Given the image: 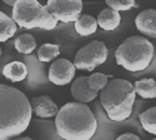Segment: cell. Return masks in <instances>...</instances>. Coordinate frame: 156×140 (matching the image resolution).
Segmentation results:
<instances>
[{"label":"cell","instance_id":"cell-1","mask_svg":"<svg viewBox=\"0 0 156 140\" xmlns=\"http://www.w3.org/2000/svg\"><path fill=\"white\" fill-rule=\"evenodd\" d=\"M31 101L19 89L0 85V140L21 135L31 120Z\"/></svg>","mask_w":156,"mask_h":140},{"label":"cell","instance_id":"cell-2","mask_svg":"<svg viewBox=\"0 0 156 140\" xmlns=\"http://www.w3.org/2000/svg\"><path fill=\"white\" fill-rule=\"evenodd\" d=\"M55 129L62 140H91L98 130V120L86 104L68 103L55 117Z\"/></svg>","mask_w":156,"mask_h":140},{"label":"cell","instance_id":"cell-3","mask_svg":"<svg viewBox=\"0 0 156 140\" xmlns=\"http://www.w3.org/2000/svg\"><path fill=\"white\" fill-rule=\"evenodd\" d=\"M100 103L111 121H125L130 118L135 104L136 92L129 80L112 79L100 92Z\"/></svg>","mask_w":156,"mask_h":140},{"label":"cell","instance_id":"cell-4","mask_svg":"<svg viewBox=\"0 0 156 140\" xmlns=\"http://www.w3.org/2000/svg\"><path fill=\"white\" fill-rule=\"evenodd\" d=\"M154 45L146 38L133 35L125 39L115 52L118 65L131 73L145 70L152 61Z\"/></svg>","mask_w":156,"mask_h":140},{"label":"cell","instance_id":"cell-5","mask_svg":"<svg viewBox=\"0 0 156 140\" xmlns=\"http://www.w3.org/2000/svg\"><path fill=\"white\" fill-rule=\"evenodd\" d=\"M12 19L24 29L53 30L56 28L58 20L50 14L46 5H41L36 0H16L12 8Z\"/></svg>","mask_w":156,"mask_h":140},{"label":"cell","instance_id":"cell-6","mask_svg":"<svg viewBox=\"0 0 156 140\" xmlns=\"http://www.w3.org/2000/svg\"><path fill=\"white\" fill-rule=\"evenodd\" d=\"M109 56V50L100 40H93L83 46L75 55L74 65L79 70L93 71L99 65L104 64Z\"/></svg>","mask_w":156,"mask_h":140},{"label":"cell","instance_id":"cell-7","mask_svg":"<svg viewBox=\"0 0 156 140\" xmlns=\"http://www.w3.org/2000/svg\"><path fill=\"white\" fill-rule=\"evenodd\" d=\"M46 6L50 14L61 23H75L83 11V2L80 0H49Z\"/></svg>","mask_w":156,"mask_h":140},{"label":"cell","instance_id":"cell-8","mask_svg":"<svg viewBox=\"0 0 156 140\" xmlns=\"http://www.w3.org/2000/svg\"><path fill=\"white\" fill-rule=\"evenodd\" d=\"M76 68L68 59H59L53 61L49 68V80L55 85H68L75 79Z\"/></svg>","mask_w":156,"mask_h":140},{"label":"cell","instance_id":"cell-9","mask_svg":"<svg viewBox=\"0 0 156 140\" xmlns=\"http://www.w3.org/2000/svg\"><path fill=\"white\" fill-rule=\"evenodd\" d=\"M89 76H79L73 81L71 85V95L76 100V103L81 104H87L90 101H93L99 93L93 90L89 85Z\"/></svg>","mask_w":156,"mask_h":140},{"label":"cell","instance_id":"cell-10","mask_svg":"<svg viewBox=\"0 0 156 140\" xmlns=\"http://www.w3.org/2000/svg\"><path fill=\"white\" fill-rule=\"evenodd\" d=\"M136 29L147 38H156V9H146L139 13L135 19Z\"/></svg>","mask_w":156,"mask_h":140},{"label":"cell","instance_id":"cell-11","mask_svg":"<svg viewBox=\"0 0 156 140\" xmlns=\"http://www.w3.org/2000/svg\"><path fill=\"white\" fill-rule=\"evenodd\" d=\"M31 106H33V111L35 113V115L39 118H44V119L56 117L60 110L58 105L53 101V99L48 95L33 98Z\"/></svg>","mask_w":156,"mask_h":140},{"label":"cell","instance_id":"cell-12","mask_svg":"<svg viewBox=\"0 0 156 140\" xmlns=\"http://www.w3.org/2000/svg\"><path fill=\"white\" fill-rule=\"evenodd\" d=\"M121 16L120 13L112 10L111 8H105L102 9L99 15H98V24L99 27L105 30V31H112L120 25Z\"/></svg>","mask_w":156,"mask_h":140},{"label":"cell","instance_id":"cell-13","mask_svg":"<svg viewBox=\"0 0 156 140\" xmlns=\"http://www.w3.org/2000/svg\"><path fill=\"white\" fill-rule=\"evenodd\" d=\"M3 75L12 83H19L28 76V68L23 61H11L4 66Z\"/></svg>","mask_w":156,"mask_h":140},{"label":"cell","instance_id":"cell-14","mask_svg":"<svg viewBox=\"0 0 156 140\" xmlns=\"http://www.w3.org/2000/svg\"><path fill=\"white\" fill-rule=\"evenodd\" d=\"M98 27H99L98 19L87 14H83L75 21V30L81 36H89L94 34L98 30Z\"/></svg>","mask_w":156,"mask_h":140},{"label":"cell","instance_id":"cell-15","mask_svg":"<svg viewBox=\"0 0 156 140\" xmlns=\"http://www.w3.org/2000/svg\"><path fill=\"white\" fill-rule=\"evenodd\" d=\"M18 30V24L14 19L8 16L5 13H0V41L5 43L15 35Z\"/></svg>","mask_w":156,"mask_h":140},{"label":"cell","instance_id":"cell-16","mask_svg":"<svg viewBox=\"0 0 156 140\" xmlns=\"http://www.w3.org/2000/svg\"><path fill=\"white\" fill-rule=\"evenodd\" d=\"M135 92L142 99H155L156 98V81L152 78H146L135 81Z\"/></svg>","mask_w":156,"mask_h":140},{"label":"cell","instance_id":"cell-17","mask_svg":"<svg viewBox=\"0 0 156 140\" xmlns=\"http://www.w3.org/2000/svg\"><path fill=\"white\" fill-rule=\"evenodd\" d=\"M14 46L19 54L29 55L36 49V40L31 34H23L15 39Z\"/></svg>","mask_w":156,"mask_h":140},{"label":"cell","instance_id":"cell-18","mask_svg":"<svg viewBox=\"0 0 156 140\" xmlns=\"http://www.w3.org/2000/svg\"><path fill=\"white\" fill-rule=\"evenodd\" d=\"M139 120L144 130L152 135H156V106H152L144 113H140Z\"/></svg>","mask_w":156,"mask_h":140},{"label":"cell","instance_id":"cell-19","mask_svg":"<svg viewBox=\"0 0 156 140\" xmlns=\"http://www.w3.org/2000/svg\"><path fill=\"white\" fill-rule=\"evenodd\" d=\"M60 54V48L58 44H43L37 50V59L41 63H50Z\"/></svg>","mask_w":156,"mask_h":140},{"label":"cell","instance_id":"cell-20","mask_svg":"<svg viewBox=\"0 0 156 140\" xmlns=\"http://www.w3.org/2000/svg\"><path fill=\"white\" fill-rule=\"evenodd\" d=\"M109 79H112V75H105L102 73H93L89 76V85L95 92H102L109 84Z\"/></svg>","mask_w":156,"mask_h":140},{"label":"cell","instance_id":"cell-21","mask_svg":"<svg viewBox=\"0 0 156 140\" xmlns=\"http://www.w3.org/2000/svg\"><path fill=\"white\" fill-rule=\"evenodd\" d=\"M108 8H111L115 11H127L135 6L134 0H108Z\"/></svg>","mask_w":156,"mask_h":140},{"label":"cell","instance_id":"cell-22","mask_svg":"<svg viewBox=\"0 0 156 140\" xmlns=\"http://www.w3.org/2000/svg\"><path fill=\"white\" fill-rule=\"evenodd\" d=\"M116 140H140V138L133 133H125L120 136H118V139Z\"/></svg>","mask_w":156,"mask_h":140},{"label":"cell","instance_id":"cell-23","mask_svg":"<svg viewBox=\"0 0 156 140\" xmlns=\"http://www.w3.org/2000/svg\"><path fill=\"white\" fill-rule=\"evenodd\" d=\"M14 140H33L31 138H28V136H25V138H19V139H14Z\"/></svg>","mask_w":156,"mask_h":140},{"label":"cell","instance_id":"cell-24","mask_svg":"<svg viewBox=\"0 0 156 140\" xmlns=\"http://www.w3.org/2000/svg\"><path fill=\"white\" fill-rule=\"evenodd\" d=\"M151 140H156V138H155V139H151Z\"/></svg>","mask_w":156,"mask_h":140}]
</instances>
